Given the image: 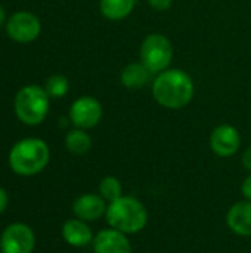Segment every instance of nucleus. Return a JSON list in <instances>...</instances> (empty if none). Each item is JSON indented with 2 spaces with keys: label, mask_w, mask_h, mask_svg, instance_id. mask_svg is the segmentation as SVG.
Returning a JSON list of instances; mask_svg holds the SVG:
<instances>
[{
  "label": "nucleus",
  "mask_w": 251,
  "mask_h": 253,
  "mask_svg": "<svg viewBox=\"0 0 251 253\" xmlns=\"http://www.w3.org/2000/svg\"><path fill=\"white\" fill-rule=\"evenodd\" d=\"M195 93L192 77L180 68H167L152 80L154 101L167 110H180L186 107Z\"/></svg>",
  "instance_id": "obj_1"
},
{
  "label": "nucleus",
  "mask_w": 251,
  "mask_h": 253,
  "mask_svg": "<svg viewBox=\"0 0 251 253\" xmlns=\"http://www.w3.org/2000/svg\"><path fill=\"white\" fill-rule=\"evenodd\" d=\"M148 219L149 215L146 206L139 199L126 194L108 203V209L105 213V221L108 227L127 236L143 231L148 225Z\"/></svg>",
  "instance_id": "obj_2"
},
{
  "label": "nucleus",
  "mask_w": 251,
  "mask_h": 253,
  "mask_svg": "<svg viewBox=\"0 0 251 253\" xmlns=\"http://www.w3.org/2000/svg\"><path fill=\"white\" fill-rule=\"evenodd\" d=\"M50 160V150L40 138H24L9 153V166L19 176H34L46 169Z\"/></svg>",
  "instance_id": "obj_3"
},
{
  "label": "nucleus",
  "mask_w": 251,
  "mask_h": 253,
  "mask_svg": "<svg viewBox=\"0 0 251 253\" xmlns=\"http://www.w3.org/2000/svg\"><path fill=\"white\" fill-rule=\"evenodd\" d=\"M49 95L44 87L28 84L18 90L13 101L15 116L27 126H37L44 122L49 113Z\"/></svg>",
  "instance_id": "obj_4"
},
{
  "label": "nucleus",
  "mask_w": 251,
  "mask_h": 253,
  "mask_svg": "<svg viewBox=\"0 0 251 253\" xmlns=\"http://www.w3.org/2000/svg\"><path fill=\"white\" fill-rule=\"evenodd\" d=\"M139 58L152 74H158L170 68L173 59V44L167 36L161 33H151L141 44Z\"/></svg>",
  "instance_id": "obj_5"
},
{
  "label": "nucleus",
  "mask_w": 251,
  "mask_h": 253,
  "mask_svg": "<svg viewBox=\"0 0 251 253\" xmlns=\"http://www.w3.org/2000/svg\"><path fill=\"white\" fill-rule=\"evenodd\" d=\"M36 248V234L31 227L22 222L7 225L0 236L1 253H33Z\"/></svg>",
  "instance_id": "obj_6"
},
{
  "label": "nucleus",
  "mask_w": 251,
  "mask_h": 253,
  "mask_svg": "<svg viewBox=\"0 0 251 253\" xmlns=\"http://www.w3.org/2000/svg\"><path fill=\"white\" fill-rule=\"evenodd\" d=\"M41 31L40 19L27 10H19L12 13L6 22L7 36L18 43H31L34 42Z\"/></svg>",
  "instance_id": "obj_7"
},
{
  "label": "nucleus",
  "mask_w": 251,
  "mask_h": 253,
  "mask_svg": "<svg viewBox=\"0 0 251 253\" xmlns=\"http://www.w3.org/2000/svg\"><path fill=\"white\" fill-rule=\"evenodd\" d=\"M102 114H104L102 104L96 98L86 95L77 98L71 104L68 119L75 127L87 130L99 125Z\"/></svg>",
  "instance_id": "obj_8"
},
{
  "label": "nucleus",
  "mask_w": 251,
  "mask_h": 253,
  "mask_svg": "<svg viewBox=\"0 0 251 253\" xmlns=\"http://www.w3.org/2000/svg\"><path fill=\"white\" fill-rule=\"evenodd\" d=\"M209 145L217 157H232L238 153L241 147V133L232 125H219L212 130L209 136Z\"/></svg>",
  "instance_id": "obj_9"
},
{
  "label": "nucleus",
  "mask_w": 251,
  "mask_h": 253,
  "mask_svg": "<svg viewBox=\"0 0 251 253\" xmlns=\"http://www.w3.org/2000/svg\"><path fill=\"white\" fill-rule=\"evenodd\" d=\"M107 209L108 203L99 193H84L72 203L74 216L86 222H95L101 218H105Z\"/></svg>",
  "instance_id": "obj_10"
},
{
  "label": "nucleus",
  "mask_w": 251,
  "mask_h": 253,
  "mask_svg": "<svg viewBox=\"0 0 251 253\" xmlns=\"http://www.w3.org/2000/svg\"><path fill=\"white\" fill-rule=\"evenodd\" d=\"M92 248L95 253H133L129 236L111 227L96 233Z\"/></svg>",
  "instance_id": "obj_11"
},
{
  "label": "nucleus",
  "mask_w": 251,
  "mask_h": 253,
  "mask_svg": "<svg viewBox=\"0 0 251 253\" xmlns=\"http://www.w3.org/2000/svg\"><path fill=\"white\" fill-rule=\"evenodd\" d=\"M228 228L240 237H251V202L241 200L234 203L226 212Z\"/></svg>",
  "instance_id": "obj_12"
},
{
  "label": "nucleus",
  "mask_w": 251,
  "mask_h": 253,
  "mask_svg": "<svg viewBox=\"0 0 251 253\" xmlns=\"http://www.w3.org/2000/svg\"><path fill=\"white\" fill-rule=\"evenodd\" d=\"M62 239L65 240L67 245L77 248V249H83L87 248L93 243V231L89 227V222L81 221L78 218H72L64 222L62 230H61Z\"/></svg>",
  "instance_id": "obj_13"
},
{
  "label": "nucleus",
  "mask_w": 251,
  "mask_h": 253,
  "mask_svg": "<svg viewBox=\"0 0 251 253\" xmlns=\"http://www.w3.org/2000/svg\"><path fill=\"white\" fill-rule=\"evenodd\" d=\"M151 77L152 73L139 61V62H130L123 68L120 74V82L126 89L138 90L146 86L151 82Z\"/></svg>",
  "instance_id": "obj_14"
},
{
  "label": "nucleus",
  "mask_w": 251,
  "mask_h": 253,
  "mask_svg": "<svg viewBox=\"0 0 251 253\" xmlns=\"http://www.w3.org/2000/svg\"><path fill=\"white\" fill-rule=\"evenodd\" d=\"M138 0H99V10L109 21L126 19L136 7Z\"/></svg>",
  "instance_id": "obj_15"
},
{
  "label": "nucleus",
  "mask_w": 251,
  "mask_h": 253,
  "mask_svg": "<svg viewBox=\"0 0 251 253\" xmlns=\"http://www.w3.org/2000/svg\"><path fill=\"white\" fill-rule=\"evenodd\" d=\"M65 147L74 156H84L92 148V138L87 130L74 127L65 135Z\"/></svg>",
  "instance_id": "obj_16"
},
{
  "label": "nucleus",
  "mask_w": 251,
  "mask_h": 253,
  "mask_svg": "<svg viewBox=\"0 0 251 253\" xmlns=\"http://www.w3.org/2000/svg\"><path fill=\"white\" fill-rule=\"evenodd\" d=\"M98 193L102 196V199L107 203H111V202L120 199L124 194L123 193V184H121V181L117 176H112V175L104 176L101 179L99 187H98Z\"/></svg>",
  "instance_id": "obj_17"
},
{
  "label": "nucleus",
  "mask_w": 251,
  "mask_h": 253,
  "mask_svg": "<svg viewBox=\"0 0 251 253\" xmlns=\"http://www.w3.org/2000/svg\"><path fill=\"white\" fill-rule=\"evenodd\" d=\"M44 90L49 95V98H55V99L64 98L70 90V82L62 74H53L46 80Z\"/></svg>",
  "instance_id": "obj_18"
},
{
  "label": "nucleus",
  "mask_w": 251,
  "mask_h": 253,
  "mask_svg": "<svg viewBox=\"0 0 251 253\" xmlns=\"http://www.w3.org/2000/svg\"><path fill=\"white\" fill-rule=\"evenodd\" d=\"M146 1L151 6V9H154L157 12H164V10L170 9L173 4V0H146Z\"/></svg>",
  "instance_id": "obj_19"
},
{
  "label": "nucleus",
  "mask_w": 251,
  "mask_h": 253,
  "mask_svg": "<svg viewBox=\"0 0 251 253\" xmlns=\"http://www.w3.org/2000/svg\"><path fill=\"white\" fill-rule=\"evenodd\" d=\"M241 194L246 200L251 202V172L244 178V181L241 184Z\"/></svg>",
  "instance_id": "obj_20"
},
{
  "label": "nucleus",
  "mask_w": 251,
  "mask_h": 253,
  "mask_svg": "<svg viewBox=\"0 0 251 253\" xmlns=\"http://www.w3.org/2000/svg\"><path fill=\"white\" fill-rule=\"evenodd\" d=\"M241 162H243V166H244L249 172H251V145L243 153Z\"/></svg>",
  "instance_id": "obj_21"
},
{
  "label": "nucleus",
  "mask_w": 251,
  "mask_h": 253,
  "mask_svg": "<svg viewBox=\"0 0 251 253\" xmlns=\"http://www.w3.org/2000/svg\"><path fill=\"white\" fill-rule=\"evenodd\" d=\"M7 203H9V196H7V193L0 187V215L6 211Z\"/></svg>",
  "instance_id": "obj_22"
},
{
  "label": "nucleus",
  "mask_w": 251,
  "mask_h": 253,
  "mask_svg": "<svg viewBox=\"0 0 251 253\" xmlns=\"http://www.w3.org/2000/svg\"><path fill=\"white\" fill-rule=\"evenodd\" d=\"M6 24V10L4 7L0 4V27H3Z\"/></svg>",
  "instance_id": "obj_23"
}]
</instances>
